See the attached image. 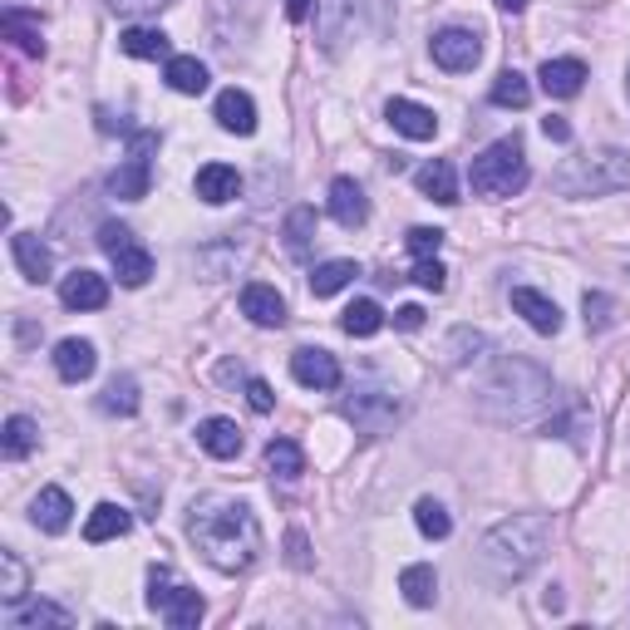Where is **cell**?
Masks as SVG:
<instances>
[{
    "instance_id": "cell-1",
    "label": "cell",
    "mask_w": 630,
    "mask_h": 630,
    "mask_svg": "<svg viewBox=\"0 0 630 630\" xmlns=\"http://www.w3.org/2000/svg\"><path fill=\"white\" fill-rule=\"evenodd\" d=\"M188 537L217 571H246L261 556L257 513L232 498H197L193 517H188Z\"/></svg>"
},
{
    "instance_id": "cell-2",
    "label": "cell",
    "mask_w": 630,
    "mask_h": 630,
    "mask_svg": "<svg viewBox=\"0 0 630 630\" xmlns=\"http://www.w3.org/2000/svg\"><path fill=\"white\" fill-rule=\"evenodd\" d=\"M552 404V374L542 364L523 360V355H502L492 360L488 380L478 385V409L502 424H527Z\"/></svg>"
},
{
    "instance_id": "cell-3",
    "label": "cell",
    "mask_w": 630,
    "mask_h": 630,
    "mask_svg": "<svg viewBox=\"0 0 630 630\" xmlns=\"http://www.w3.org/2000/svg\"><path fill=\"white\" fill-rule=\"evenodd\" d=\"M552 542V517L547 513H517L502 517L498 527H488L478 542V562L492 581H523L537 562L547 556Z\"/></svg>"
},
{
    "instance_id": "cell-4",
    "label": "cell",
    "mask_w": 630,
    "mask_h": 630,
    "mask_svg": "<svg viewBox=\"0 0 630 630\" xmlns=\"http://www.w3.org/2000/svg\"><path fill=\"white\" fill-rule=\"evenodd\" d=\"M556 193L562 197H606L630 188V153L620 149H596L587 158H566L556 168Z\"/></svg>"
},
{
    "instance_id": "cell-5",
    "label": "cell",
    "mask_w": 630,
    "mask_h": 630,
    "mask_svg": "<svg viewBox=\"0 0 630 630\" xmlns=\"http://www.w3.org/2000/svg\"><path fill=\"white\" fill-rule=\"evenodd\" d=\"M473 178V193L478 197H513L527 188V153H523V139H498L473 158L468 168Z\"/></svg>"
},
{
    "instance_id": "cell-6",
    "label": "cell",
    "mask_w": 630,
    "mask_h": 630,
    "mask_svg": "<svg viewBox=\"0 0 630 630\" xmlns=\"http://www.w3.org/2000/svg\"><path fill=\"white\" fill-rule=\"evenodd\" d=\"M149 606L158 610V620H168L172 630H193L203 626V596H197L188 581H178L168 566H153L149 571Z\"/></svg>"
},
{
    "instance_id": "cell-7",
    "label": "cell",
    "mask_w": 630,
    "mask_h": 630,
    "mask_svg": "<svg viewBox=\"0 0 630 630\" xmlns=\"http://www.w3.org/2000/svg\"><path fill=\"white\" fill-rule=\"evenodd\" d=\"M153 153H158V133L139 129L129 139L124 163L108 172V193H114L118 203H143V197H149V188H153Z\"/></svg>"
},
{
    "instance_id": "cell-8",
    "label": "cell",
    "mask_w": 630,
    "mask_h": 630,
    "mask_svg": "<svg viewBox=\"0 0 630 630\" xmlns=\"http://www.w3.org/2000/svg\"><path fill=\"white\" fill-rule=\"evenodd\" d=\"M99 246H104L108 261H114L118 286H129V291L149 286V277H153V252L129 232V227L104 222V227H99Z\"/></svg>"
},
{
    "instance_id": "cell-9",
    "label": "cell",
    "mask_w": 630,
    "mask_h": 630,
    "mask_svg": "<svg viewBox=\"0 0 630 630\" xmlns=\"http://www.w3.org/2000/svg\"><path fill=\"white\" fill-rule=\"evenodd\" d=\"M340 414L355 424V434L380 438L399 424V395H389V389H355L340 404Z\"/></svg>"
},
{
    "instance_id": "cell-10",
    "label": "cell",
    "mask_w": 630,
    "mask_h": 630,
    "mask_svg": "<svg viewBox=\"0 0 630 630\" xmlns=\"http://www.w3.org/2000/svg\"><path fill=\"white\" fill-rule=\"evenodd\" d=\"M428 50H434V65L449 69V75H463V69H473L483 60V40L473 30H463V25H443L428 40Z\"/></svg>"
},
{
    "instance_id": "cell-11",
    "label": "cell",
    "mask_w": 630,
    "mask_h": 630,
    "mask_svg": "<svg viewBox=\"0 0 630 630\" xmlns=\"http://www.w3.org/2000/svg\"><path fill=\"white\" fill-rule=\"evenodd\" d=\"M291 380H296L300 389H340V360H335L331 350H321V345H300L296 355H291Z\"/></svg>"
},
{
    "instance_id": "cell-12",
    "label": "cell",
    "mask_w": 630,
    "mask_h": 630,
    "mask_svg": "<svg viewBox=\"0 0 630 630\" xmlns=\"http://www.w3.org/2000/svg\"><path fill=\"white\" fill-rule=\"evenodd\" d=\"M360 0H316V30H321L325 54H340V44L350 40Z\"/></svg>"
},
{
    "instance_id": "cell-13",
    "label": "cell",
    "mask_w": 630,
    "mask_h": 630,
    "mask_svg": "<svg viewBox=\"0 0 630 630\" xmlns=\"http://www.w3.org/2000/svg\"><path fill=\"white\" fill-rule=\"evenodd\" d=\"M60 306L65 310H104L108 306V281L99 277V271H69L65 281H60Z\"/></svg>"
},
{
    "instance_id": "cell-14",
    "label": "cell",
    "mask_w": 630,
    "mask_h": 630,
    "mask_svg": "<svg viewBox=\"0 0 630 630\" xmlns=\"http://www.w3.org/2000/svg\"><path fill=\"white\" fill-rule=\"evenodd\" d=\"M242 316L252 325H286V300H281L277 286H267V281H252V286H242Z\"/></svg>"
},
{
    "instance_id": "cell-15",
    "label": "cell",
    "mask_w": 630,
    "mask_h": 630,
    "mask_svg": "<svg viewBox=\"0 0 630 630\" xmlns=\"http://www.w3.org/2000/svg\"><path fill=\"white\" fill-rule=\"evenodd\" d=\"M385 118L395 124L404 139H414V143H428L438 133V118H434V108H424V104H414V99H389L385 104Z\"/></svg>"
},
{
    "instance_id": "cell-16",
    "label": "cell",
    "mask_w": 630,
    "mask_h": 630,
    "mask_svg": "<svg viewBox=\"0 0 630 630\" xmlns=\"http://www.w3.org/2000/svg\"><path fill=\"white\" fill-rule=\"evenodd\" d=\"M513 310L523 316L527 325H532L537 335H556V331H562V310H556V300L542 296V291H532V286H517L513 291Z\"/></svg>"
},
{
    "instance_id": "cell-17",
    "label": "cell",
    "mask_w": 630,
    "mask_h": 630,
    "mask_svg": "<svg viewBox=\"0 0 630 630\" xmlns=\"http://www.w3.org/2000/svg\"><path fill=\"white\" fill-rule=\"evenodd\" d=\"M193 188H197V197H203L207 207H222V203H232V197L242 193V172H236L232 163H207V168H197Z\"/></svg>"
},
{
    "instance_id": "cell-18",
    "label": "cell",
    "mask_w": 630,
    "mask_h": 630,
    "mask_svg": "<svg viewBox=\"0 0 630 630\" xmlns=\"http://www.w3.org/2000/svg\"><path fill=\"white\" fill-rule=\"evenodd\" d=\"M331 217L340 227H350V232L370 222V203H364V188L355 178H335L331 182Z\"/></svg>"
},
{
    "instance_id": "cell-19",
    "label": "cell",
    "mask_w": 630,
    "mask_h": 630,
    "mask_svg": "<svg viewBox=\"0 0 630 630\" xmlns=\"http://www.w3.org/2000/svg\"><path fill=\"white\" fill-rule=\"evenodd\" d=\"M54 370H60L65 385H85L89 374L99 370L94 345H89V340H60V345H54Z\"/></svg>"
},
{
    "instance_id": "cell-20",
    "label": "cell",
    "mask_w": 630,
    "mask_h": 630,
    "mask_svg": "<svg viewBox=\"0 0 630 630\" xmlns=\"http://www.w3.org/2000/svg\"><path fill=\"white\" fill-rule=\"evenodd\" d=\"M5 626H11V630H40V626L65 630V626H75V616H69L65 606H54V601H25V606L15 601V606L5 610Z\"/></svg>"
},
{
    "instance_id": "cell-21",
    "label": "cell",
    "mask_w": 630,
    "mask_h": 630,
    "mask_svg": "<svg viewBox=\"0 0 630 630\" xmlns=\"http://www.w3.org/2000/svg\"><path fill=\"white\" fill-rule=\"evenodd\" d=\"M217 124H222L227 133H257V104H252V94L246 89H222L217 94Z\"/></svg>"
},
{
    "instance_id": "cell-22",
    "label": "cell",
    "mask_w": 630,
    "mask_h": 630,
    "mask_svg": "<svg viewBox=\"0 0 630 630\" xmlns=\"http://www.w3.org/2000/svg\"><path fill=\"white\" fill-rule=\"evenodd\" d=\"M0 30H5V40H11L21 54H35V60H40V54H44V30H40V15L21 11V5H11V11L0 15Z\"/></svg>"
},
{
    "instance_id": "cell-23",
    "label": "cell",
    "mask_w": 630,
    "mask_h": 630,
    "mask_svg": "<svg viewBox=\"0 0 630 630\" xmlns=\"http://www.w3.org/2000/svg\"><path fill=\"white\" fill-rule=\"evenodd\" d=\"M11 252H15V267H21L25 281H50L54 257H50V246H44L35 232H15L11 236Z\"/></svg>"
},
{
    "instance_id": "cell-24",
    "label": "cell",
    "mask_w": 630,
    "mask_h": 630,
    "mask_svg": "<svg viewBox=\"0 0 630 630\" xmlns=\"http://www.w3.org/2000/svg\"><path fill=\"white\" fill-rule=\"evenodd\" d=\"M69 513H75V502H69L65 488H40V498L30 502V523L40 527V532H65Z\"/></svg>"
},
{
    "instance_id": "cell-25",
    "label": "cell",
    "mask_w": 630,
    "mask_h": 630,
    "mask_svg": "<svg viewBox=\"0 0 630 630\" xmlns=\"http://www.w3.org/2000/svg\"><path fill=\"white\" fill-rule=\"evenodd\" d=\"M537 79H542V89L552 99H577L581 85H587V65L581 60H547Z\"/></svg>"
},
{
    "instance_id": "cell-26",
    "label": "cell",
    "mask_w": 630,
    "mask_h": 630,
    "mask_svg": "<svg viewBox=\"0 0 630 630\" xmlns=\"http://www.w3.org/2000/svg\"><path fill=\"white\" fill-rule=\"evenodd\" d=\"M414 182H419V193L434 197V203H443V207L459 203V178H453V163H443V158L424 163V168L414 172Z\"/></svg>"
},
{
    "instance_id": "cell-27",
    "label": "cell",
    "mask_w": 630,
    "mask_h": 630,
    "mask_svg": "<svg viewBox=\"0 0 630 630\" xmlns=\"http://www.w3.org/2000/svg\"><path fill=\"white\" fill-rule=\"evenodd\" d=\"M197 443H203L213 459H236L242 453V428L232 419H203L197 424Z\"/></svg>"
},
{
    "instance_id": "cell-28",
    "label": "cell",
    "mask_w": 630,
    "mask_h": 630,
    "mask_svg": "<svg viewBox=\"0 0 630 630\" xmlns=\"http://www.w3.org/2000/svg\"><path fill=\"white\" fill-rule=\"evenodd\" d=\"M133 527V517L118 507V502H99L94 513H89V523H85V542H114V537H124Z\"/></svg>"
},
{
    "instance_id": "cell-29",
    "label": "cell",
    "mask_w": 630,
    "mask_h": 630,
    "mask_svg": "<svg viewBox=\"0 0 630 630\" xmlns=\"http://www.w3.org/2000/svg\"><path fill=\"white\" fill-rule=\"evenodd\" d=\"M163 79H168V89H178V94H203L207 65L197 60V54H172L168 65H163Z\"/></svg>"
},
{
    "instance_id": "cell-30",
    "label": "cell",
    "mask_w": 630,
    "mask_h": 630,
    "mask_svg": "<svg viewBox=\"0 0 630 630\" xmlns=\"http://www.w3.org/2000/svg\"><path fill=\"white\" fill-rule=\"evenodd\" d=\"M118 50L133 54V60H172V44L163 30H143V25H129L118 35Z\"/></svg>"
},
{
    "instance_id": "cell-31",
    "label": "cell",
    "mask_w": 630,
    "mask_h": 630,
    "mask_svg": "<svg viewBox=\"0 0 630 630\" xmlns=\"http://www.w3.org/2000/svg\"><path fill=\"white\" fill-rule=\"evenodd\" d=\"M399 591H404V601L409 606H434V596H438V571L428 562H414V566H404L399 571Z\"/></svg>"
},
{
    "instance_id": "cell-32",
    "label": "cell",
    "mask_w": 630,
    "mask_h": 630,
    "mask_svg": "<svg viewBox=\"0 0 630 630\" xmlns=\"http://www.w3.org/2000/svg\"><path fill=\"white\" fill-rule=\"evenodd\" d=\"M355 277H360V267H355V261H345V257L321 261V267L310 271V296H316V300H325V296H335V291H345V286H350Z\"/></svg>"
},
{
    "instance_id": "cell-33",
    "label": "cell",
    "mask_w": 630,
    "mask_h": 630,
    "mask_svg": "<svg viewBox=\"0 0 630 630\" xmlns=\"http://www.w3.org/2000/svg\"><path fill=\"white\" fill-rule=\"evenodd\" d=\"M380 325H385V310H380V300H355V306H345V316H340V331L355 335V340H370V335H380Z\"/></svg>"
},
{
    "instance_id": "cell-34",
    "label": "cell",
    "mask_w": 630,
    "mask_h": 630,
    "mask_svg": "<svg viewBox=\"0 0 630 630\" xmlns=\"http://www.w3.org/2000/svg\"><path fill=\"white\" fill-rule=\"evenodd\" d=\"M267 473H277V478H300L306 473V453H300L296 438H271L267 443Z\"/></svg>"
},
{
    "instance_id": "cell-35",
    "label": "cell",
    "mask_w": 630,
    "mask_h": 630,
    "mask_svg": "<svg viewBox=\"0 0 630 630\" xmlns=\"http://www.w3.org/2000/svg\"><path fill=\"white\" fill-rule=\"evenodd\" d=\"M35 443H40V428H35V419H25V414L5 419V434H0V449H5V459H25V453H35Z\"/></svg>"
},
{
    "instance_id": "cell-36",
    "label": "cell",
    "mask_w": 630,
    "mask_h": 630,
    "mask_svg": "<svg viewBox=\"0 0 630 630\" xmlns=\"http://www.w3.org/2000/svg\"><path fill=\"white\" fill-rule=\"evenodd\" d=\"M488 99L498 108H527L532 104V85H527L517 69H502L498 79H492V89H488Z\"/></svg>"
},
{
    "instance_id": "cell-37",
    "label": "cell",
    "mask_w": 630,
    "mask_h": 630,
    "mask_svg": "<svg viewBox=\"0 0 630 630\" xmlns=\"http://www.w3.org/2000/svg\"><path fill=\"white\" fill-rule=\"evenodd\" d=\"M492 340L478 331H468V325H459V331L449 335V345H443V355H449V364H468V360H488Z\"/></svg>"
},
{
    "instance_id": "cell-38",
    "label": "cell",
    "mask_w": 630,
    "mask_h": 630,
    "mask_svg": "<svg viewBox=\"0 0 630 630\" xmlns=\"http://www.w3.org/2000/svg\"><path fill=\"white\" fill-rule=\"evenodd\" d=\"M25 591H30V571H25V562L15 552H0V601L15 606V601H25Z\"/></svg>"
},
{
    "instance_id": "cell-39",
    "label": "cell",
    "mask_w": 630,
    "mask_h": 630,
    "mask_svg": "<svg viewBox=\"0 0 630 630\" xmlns=\"http://www.w3.org/2000/svg\"><path fill=\"white\" fill-rule=\"evenodd\" d=\"M414 527L428 537V542H443V537L453 532V517L443 513V502L419 498V502H414Z\"/></svg>"
},
{
    "instance_id": "cell-40",
    "label": "cell",
    "mask_w": 630,
    "mask_h": 630,
    "mask_svg": "<svg viewBox=\"0 0 630 630\" xmlns=\"http://www.w3.org/2000/svg\"><path fill=\"white\" fill-rule=\"evenodd\" d=\"M104 409L108 414H139V385H133V374H114L104 389Z\"/></svg>"
},
{
    "instance_id": "cell-41",
    "label": "cell",
    "mask_w": 630,
    "mask_h": 630,
    "mask_svg": "<svg viewBox=\"0 0 630 630\" xmlns=\"http://www.w3.org/2000/svg\"><path fill=\"white\" fill-rule=\"evenodd\" d=\"M310 236H316V207H296V213L286 217V252L291 257H306Z\"/></svg>"
},
{
    "instance_id": "cell-42",
    "label": "cell",
    "mask_w": 630,
    "mask_h": 630,
    "mask_svg": "<svg viewBox=\"0 0 630 630\" xmlns=\"http://www.w3.org/2000/svg\"><path fill=\"white\" fill-rule=\"evenodd\" d=\"M409 252H414V261H424V257H438V246H443V232L438 227H409Z\"/></svg>"
},
{
    "instance_id": "cell-43",
    "label": "cell",
    "mask_w": 630,
    "mask_h": 630,
    "mask_svg": "<svg viewBox=\"0 0 630 630\" xmlns=\"http://www.w3.org/2000/svg\"><path fill=\"white\" fill-rule=\"evenodd\" d=\"M581 310H587V325H591V331H606V325H610V310H616V306H610L606 291H587Z\"/></svg>"
},
{
    "instance_id": "cell-44",
    "label": "cell",
    "mask_w": 630,
    "mask_h": 630,
    "mask_svg": "<svg viewBox=\"0 0 630 630\" xmlns=\"http://www.w3.org/2000/svg\"><path fill=\"white\" fill-rule=\"evenodd\" d=\"M414 281L424 291H443V286H449V271H443V261H438V257H424V261H414Z\"/></svg>"
},
{
    "instance_id": "cell-45",
    "label": "cell",
    "mask_w": 630,
    "mask_h": 630,
    "mask_svg": "<svg viewBox=\"0 0 630 630\" xmlns=\"http://www.w3.org/2000/svg\"><path fill=\"white\" fill-rule=\"evenodd\" d=\"M246 404L257 409V414H271V409H277V395H271L267 380H246Z\"/></svg>"
},
{
    "instance_id": "cell-46",
    "label": "cell",
    "mask_w": 630,
    "mask_h": 630,
    "mask_svg": "<svg viewBox=\"0 0 630 630\" xmlns=\"http://www.w3.org/2000/svg\"><path fill=\"white\" fill-rule=\"evenodd\" d=\"M163 5H172V0H108V11L118 15H158Z\"/></svg>"
},
{
    "instance_id": "cell-47",
    "label": "cell",
    "mask_w": 630,
    "mask_h": 630,
    "mask_svg": "<svg viewBox=\"0 0 630 630\" xmlns=\"http://www.w3.org/2000/svg\"><path fill=\"white\" fill-rule=\"evenodd\" d=\"M286 556H291V566H300V571H306V566H310L306 532H300V527H291V532H286Z\"/></svg>"
},
{
    "instance_id": "cell-48",
    "label": "cell",
    "mask_w": 630,
    "mask_h": 630,
    "mask_svg": "<svg viewBox=\"0 0 630 630\" xmlns=\"http://www.w3.org/2000/svg\"><path fill=\"white\" fill-rule=\"evenodd\" d=\"M542 133H547L552 143H571V124H566L562 114H547V118H542Z\"/></svg>"
},
{
    "instance_id": "cell-49",
    "label": "cell",
    "mask_w": 630,
    "mask_h": 630,
    "mask_svg": "<svg viewBox=\"0 0 630 630\" xmlns=\"http://www.w3.org/2000/svg\"><path fill=\"white\" fill-rule=\"evenodd\" d=\"M395 325H399V331H419V325H424V306H399Z\"/></svg>"
},
{
    "instance_id": "cell-50",
    "label": "cell",
    "mask_w": 630,
    "mask_h": 630,
    "mask_svg": "<svg viewBox=\"0 0 630 630\" xmlns=\"http://www.w3.org/2000/svg\"><path fill=\"white\" fill-rule=\"evenodd\" d=\"M310 11H316V0H286V15H291V21H306Z\"/></svg>"
},
{
    "instance_id": "cell-51",
    "label": "cell",
    "mask_w": 630,
    "mask_h": 630,
    "mask_svg": "<svg viewBox=\"0 0 630 630\" xmlns=\"http://www.w3.org/2000/svg\"><path fill=\"white\" fill-rule=\"evenodd\" d=\"M498 5H502L507 15H523V11H527V0H498Z\"/></svg>"
}]
</instances>
